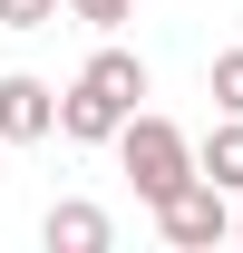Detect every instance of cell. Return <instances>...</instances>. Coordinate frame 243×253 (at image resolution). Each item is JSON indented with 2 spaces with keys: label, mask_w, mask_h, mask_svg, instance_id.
Returning a JSON list of instances; mask_svg holds the SVG:
<instances>
[{
  "label": "cell",
  "mask_w": 243,
  "mask_h": 253,
  "mask_svg": "<svg viewBox=\"0 0 243 253\" xmlns=\"http://www.w3.org/2000/svg\"><path fill=\"white\" fill-rule=\"evenodd\" d=\"M0 146H10V136H0Z\"/></svg>",
  "instance_id": "10"
},
{
  "label": "cell",
  "mask_w": 243,
  "mask_h": 253,
  "mask_svg": "<svg viewBox=\"0 0 243 253\" xmlns=\"http://www.w3.org/2000/svg\"><path fill=\"white\" fill-rule=\"evenodd\" d=\"M39 244H49V253H107V244H117V224L97 214V205H78V195H68V205H49Z\"/></svg>",
  "instance_id": "5"
},
{
  "label": "cell",
  "mask_w": 243,
  "mask_h": 253,
  "mask_svg": "<svg viewBox=\"0 0 243 253\" xmlns=\"http://www.w3.org/2000/svg\"><path fill=\"white\" fill-rule=\"evenodd\" d=\"M117 156H126V185L146 195V205H165L175 185H195V175H204V156L185 146V126H175V117H146V107L117 126Z\"/></svg>",
  "instance_id": "2"
},
{
  "label": "cell",
  "mask_w": 243,
  "mask_h": 253,
  "mask_svg": "<svg viewBox=\"0 0 243 253\" xmlns=\"http://www.w3.org/2000/svg\"><path fill=\"white\" fill-rule=\"evenodd\" d=\"M49 126H59V88L30 78V68H10V78H0V136H10V146H39Z\"/></svg>",
  "instance_id": "4"
},
{
  "label": "cell",
  "mask_w": 243,
  "mask_h": 253,
  "mask_svg": "<svg viewBox=\"0 0 243 253\" xmlns=\"http://www.w3.org/2000/svg\"><path fill=\"white\" fill-rule=\"evenodd\" d=\"M136 97H146V59H136V49H97V59L78 68V88L59 97V136L107 146V136L136 117Z\"/></svg>",
  "instance_id": "1"
},
{
  "label": "cell",
  "mask_w": 243,
  "mask_h": 253,
  "mask_svg": "<svg viewBox=\"0 0 243 253\" xmlns=\"http://www.w3.org/2000/svg\"><path fill=\"white\" fill-rule=\"evenodd\" d=\"M156 234H165L175 253H214L224 234H243V214L224 205V185H214V175H195V185H175L165 205H156Z\"/></svg>",
  "instance_id": "3"
},
{
  "label": "cell",
  "mask_w": 243,
  "mask_h": 253,
  "mask_svg": "<svg viewBox=\"0 0 243 253\" xmlns=\"http://www.w3.org/2000/svg\"><path fill=\"white\" fill-rule=\"evenodd\" d=\"M59 0H0V30H49Z\"/></svg>",
  "instance_id": "8"
},
{
  "label": "cell",
  "mask_w": 243,
  "mask_h": 253,
  "mask_svg": "<svg viewBox=\"0 0 243 253\" xmlns=\"http://www.w3.org/2000/svg\"><path fill=\"white\" fill-rule=\"evenodd\" d=\"M214 107H224V117H243V49H224V59H214Z\"/></svg>",
  "instance_id": "7"
},
{
  "label": "cell",
  "mask_w": 243,
  "mask_h": 253,
  "mask_svg": "<svg viewBox=\"0 0 243 253\" xmlns=\"http://www.w3.org/2000/svg\"><path fill=\"white\" fill-rule=\"evenodd\" d=\"M68 10H78L88 30H126V20H136V0H68Z\"/></svg>",
  "instance_id": "9"
},
{
  "label": "cell",
  "mask_w": 243,
  "mask_h": 253,
  "mask_svg": "<svg viewBox=\"0 0 243 253\" xmlns=\"http://www.w3.org/2000/svg\"><path fill=\"white\" fill-rule=\"evenodd\" d=\"M195 156H204V175H214L224 195H243V117H214V136L195 146Z\"/></svg>",
  "instance_id": "6"
}]
</instances>
